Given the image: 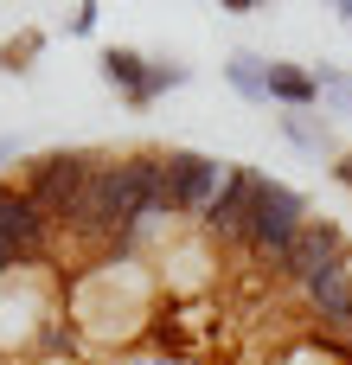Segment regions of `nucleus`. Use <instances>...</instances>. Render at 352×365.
<instances>
[{
    "label": "nucleus",
    "instance_id": "nucleus-16",
    "mask_svg": "<svg viewBox=\"0 0 352 365\" xmlns=\"http://www.w3.org/2000/svg\"><path fill=\"white\" fill-rule=\"evenodd\" d=\"M333 180L352 192V148H340V160H333Z\"/></svg>",
    "mask_w": 352,
    "mask_h": 365
},
{
    "label": "nucleus",
    "instance_id": "nucleus-8",
    "mask_svg": "<svg viewBox=\"0 0 352 365\" xmlns=\"http://www.w3.org/2000/svg\"><path fill=\"white\" fill-rule=\"evenodd\" d=\"M327 257H340V231H333V225H321V218H308V231H301V237H295V250L276 263V276H282V282H301V276H308L314 263H327Z\"/></svg>",
    "mask_w": 352,
    "mask_h": 365
},
{
    "label": "nucleus",
    "instance_id": "nucleus-11",
    "mask_svg": "<svg viewBox=\"0 0 352 365\" xmlns=\"http://www.w3.org/2000/svg\"><path fill=\"white\" fill-rule=\"evenodd\" d=\"M224 83H231L244 103H269V58H257V51H231V58H224Z\"/></svg>",
    "mask_w": 352,
    "mask_h": 365
},
{
    "label": "nucleus",
    "instance_id": "nucleus-17",
    "mask_svg": "<svg viewBox=\"0 0 352 365\" xmlns=\"http://www.w3.org/2000/svg\"><path fill=\"white\" fill-rule=\"evenodd\" d=\"M13 269H19V257H13V250H6V244H0V282H6V276H13Z\"/></svg>",
    "mask_w": 352,
    "mask_h": 365
},
{
    "label": "nucleus",
    "instance_id": "nucleus-6",
    "mask_svg": "<svg viewBox=\"0 0 352 365\" xmlns=\"http://www.w3.org/2000/svg\"><path fill=\"white\" fill-rule=\"evenodd\" d=\"M250 192H257V173H250V167H231V173H224V186H218V199H212V212L199 218L205 244H218V250H244Z\"/></svg>",
    "mask_w": 352,
    "mask_h": 365
},
{
    "label": "nucleus",
    "instance_id": "nucleus-19",
    "mask_svg": "<svg viewBox=\"0 0 352 365\" xmlns=\"http://www.w3.org/2000/svg\"><path fill=\"white\" fill-rule=\"evenodd\" d=\"M333 13H340V26L352 32V0H333Z\"/></svg>",
    "mask_w": 352,
    "mask_h": 365
},
{
    "label": "nucleus",
    "instance_id": "nucleus-14",
    "mask_svg": "<svg viewBox=\"0 0 352 365\" xmlns=\"http://www.w3.org/2000/svg\"><path fill=\"white\" fill-rule=\"evenodd\" d=\"M180 83H192V64H180V58H147V103H160V96L180 90Z\"/></svg>",
    "mask_w": 352,
    "mask_h": 365
},
{
    "label": "nucleus",
    "instance_id": "nucleus-1",
    "mask_svg": "<svg viewBox=\"0 0 352 365\" xmlns=\"http://www.w3.org/2000/svg\"><path fill=\"white\" fill-rule=\"evenodd\" d=\"M308 231V199L282 180H263L257 173V192H250V225H244V257L257 263H282L295 250V237Z\"/></svg>",
    "mask_w": 352,
    "mask_h": 365
},
{
    "label": "nucleus",
    "instance_id": "nucleus-15",
    "mask_svg": "<svg viewBox=\"0 0 352 365\" xmlns=\"http://www.w3.org/2000/svg\"><path fill=\"white\" fill-rule=\"evenodd\" d=\"M96 13H103L96 0H77V6H71V19H64V32H71V38H90V32H96Z\"/></svg>",
    "mask_w": 352,
    "mask_h": 365
},
{
    "label": "nucleus",
    "instance_id": "nucleus-9",
    "mask_svg": "<svg viewBox=\"0 0 352 365\" xmlns=\"http://www.w3.org/2000/svg\"><path fill=\"white\" fill-rule=\"evenodd\" d=\"M276 128H282V141H289L295 154H308V160H340V141H333V128H327L321 115L289 109V115H276Z\"/></svg>",
    "mask_w": 352,
    "mask_h": 365
},
{
    "label": "nucleus",
    "instance_id": "nucleus-13",
    "mask_svg": "<svg viewBox=\"0 0 352 365\" xmlns=\"http://www.w3.org/2000/svg\"><path fill=\"white\" fill-rule=\"evenodd\" d=\"M38 51H45V32H32V26H26L19 38H6V45H0V77H26Z\"/></svg>",
    "mask_w": 352,
    "mask_h": 365
},
{
    "label": "nucleus",
    "instance_id": "nucleus-5",
    "mask_svg": "<svg viewBox=\"0 0 352 365\" xmlns=\"http://www.w3.org/2000/svg\"><path fill=\"white\" fill-rule=\"evenodd\" d=\"M224 160H212V154H192V148H180V154H167V192H173V212L180 218H205L212 212V199H218V186H224Z\"/></svg>",
    "mask_w": 352,
    "mask_h": 365
},
{
    "label": "nucleus",
    "instance_id": "nucleus-7",
    "mask_svg": "<svg viewBox=\"0 0 352 365\" xmlns=\"http://www.w3.org/2000/svg\"><path fill=\"white\" fill-rule=\"evenodd\" d=\"M96 71H103L109 90L128 96V109H147V58H141L135 45H109V51L96 58Z\"/></svg>",
    "mask_w": 352,
    "mask_h": 365
},
{
    "label": "nucleus",
    "instance_id": "nucleus-18",
    "mask_svg": "<svg viewBox=\"0 0 352 365\" xmlns=\"http://www.w3.org/2000/svg\"><path fill=\"white\" fill-rule=\"evenodd\" d=\"M13 154H19V141H13V135H0V167H6Z\"/></svg>",
    "mask_w": 352,
    "mask_h": 365
},
{
    "label": "nucleus",
    "instance_id": "nucleus-3",
    "mask_svg": "<svg viewBox=\"0 0 352 365\" xmlns=\"http://www.w3.org/2000/svg\"><path fill=\"white\" fill-rule=\"evenodd\" d=\"M295 295H301V308L321 321V327H333V334H352V257H327V263H314L301 282H295Z\"/></svg>",
    "mask_w": 352,
    "mask_h": 365
},
{
    "label": "nucleus",
    "instance_id": "nucleus-12",
    "mask_svg": "<svg viewBox=\"0 0 352 365\" xmlns=\"http://www.w3.org/2000/svg\"><path fill=\"white\" fill-rule=\"evenodd\" d=\"M314 83H321V109H327V115H340V122H352V71L321 64V71H314Z\"/></svg>",
    "mask_w": 352,
    "mask_h": 365
},
{
    "label": "nucleus",
    "instance_id": "nucleus-2",
    "mask_svg": "<svg viewBox=\"0 0 352 365\" xmlns=\"http://www.w3.org/2000/svg\"><path fill=\"white\" fill-rule=\"evenodd\" d=\"M90 154H38L26 173H19V186L32 192V205L64 231L71 225V212H77V199H83V186H90Z\"/></svg>",
    "mask_w": 352,
    "mask_h": 365
},
{
    "label": "nucleus",
    "instance_id": "nucleus-10",
    "mask_svg": "<svg viewBox=\"0 0 352 365\" xmlns=\"http://www.w3.org/2000/svg\"><path fill=\"white\" fill-rule=\"evenodd\" d=\"M269 103H282V109H314V103H321L314 71H308V64H282V58H269Z\"/></svg>",
    "mask_w": 352,
    "mask_h": 365
},
{
    "label": "nucleus",
    "instance_id": "nucleus-4",
    "mask_svg": "<svg viewBox=\"0 0 352 365\" xmlns=\"http://www.w3.org/2000/svg\"><path fill=\"white\" fill-rule=\"evenodd\" d=\"M51 237H58V225L32 205V192H26L19 180H6V186H0V244H6L19 263H45Z\"/></svg>",
    "mask_w": 352,
    "mask_h": 365
}]
</instances>
